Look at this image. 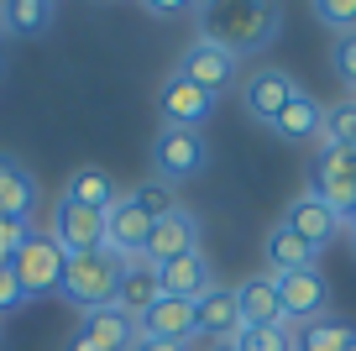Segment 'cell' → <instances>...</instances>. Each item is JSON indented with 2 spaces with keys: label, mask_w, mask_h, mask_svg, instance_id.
Returning a JSON list of instances; mask_svg holds the SVG:
<instances>
[{
  "label": "cell",
  "mask_w": 356,
  "mask_h": 351,
  "mask_svg": "<svg viewBox=\"0 0 356 351\" xmlns=\"http://www.w3.org/2000/svg\"><path fill=\"white\" fill-rule=\"evenodd\" d=\"M194 16H200L204 26V42L225 47L231 58H246V53H262L273 37H278L283 26V6H273V0H225V6H194Z\"/></svg>",
  "instance_id": "6da1fadb"
},
{
  "label": "cell",
  "mask_w": 356,
  "mask_h": 351,
  "mask_svg": "<svg viewBox=\"0 0 356 351\" xmlns=\"http://www.w3.org/2000/svg\"><path fill=\"white\" fill-rule=\"evenodd\" d=\"M121 273H126V257H115L111 247H100V252H74V257H68V267H63L58 294H63L79 315H89V309L115 304Z\"/></svg>",
  "instance_id": "7a4b0ae2"
},
{
  "label": "cell",
  "mask_w": 356,
  "mask_h": 351,
  "mask_svg": "<svg viewBox=\"0 0 356 351\" xmlns=\"http://www.w3.org/2000/svg\"><path fill=\"white\" fill-rule=\"evenodd\" d=\"M11 267H16V278H22L26 299H42V294H58L68 252L53 242V231H32V236L22 242V252L11 257Z\"/></svg>",
  "instance_id": "3957f363"
},
{
  "label": "cell",
  "mask_w": 356,
  "mask_h": 351,
  "mask_svg": "<svg viewBox=\"0 0 356 351\" xmlns=\"http://www.w3.org/2000/svg\"><path fill=\"white\" fill-rule=\"evenodd\" d=\"M204 163H210V147H204V132H194V126H163L152 136V168L163 184H184Z\"/></svg>",
  "instance_id": "277c9868"
},
{
  "label": "cell",
  "mask_w": 356,
  "mask_h": 351,
  "mask_svg": "<svg viewBox=\"0 0 356 351\" xmlns=\"http://www.w3.org/2000/svg\"><path fill=\"white\" fill-rule=\"evenodd\" d=\"M278 299H283V320H289V325H314V320L330 315V283H325L320 267L283 273L278 278Z\"/></svg>",
  "instance_id": "5b68a950"
},
{
  "label": "cell",
  "mask_w": 356,
  "mask_h": 351,
  "mask_svg": "<svg viewBox=\"0 0 356 351\" xmlns=\"http://www.w3.org/2000/svg\"><path fill=\"white\" fill-rule=\"evenodd\" d=\"M189 252H200V215H189V210H173V215L152 220V236H147L142 263L168 267V263H178V257H189Z\"/></svg>",
  "instance_id": "8992f818"
},
{
  "label": "cell",
  "mask_w": 356,
  "mask_h": 351,
  "mask_svg": "<svg viewBox=\"0 0 356 351\" xmlns=\"http://www.w3.org/2000/svg\"><path fill=\"white\" fill-rule=\"evenodd\" d=\"M210 110H215V95L200 89L194 79H184V74L163 79V89H157V116H163V126H194V132H200V121H210Z\"/></svg>",
  "instance_id": "52a82bcc"
},
{
  "label": "cell",
  "mask_w": 356,
  "mask_h": 351,
  "mask_svg": "<svg viewBox=\"0 0 356 351\" xmlns=\"http://www.w3.org/2000/svg\"><path fill=\"white\" fill-rule=\"evenodd\" d=\"M299 95V84H293L283 68H257L252 79H241V110L252 116V121H262V126H273L283 116V105Z\"/></svg>",
  "instance_id": "ba28073f"
},
{
  "label": "cell",
  "mask_w": 356,
  "mask_h": 351,
  "mask_svg": "<svg viewBox=\"0 0 356 351\" xmlns=\"http://www.w3.org/2000/svg\"><path fill=\"white\" fill-rule=\"evenodd\" d=\"M309 194L325 199V205H330L335 215L346 220V210L356 205V153H325L320 163H314Z\"/></svg>",
  "instance_id": "9c48e42d"
},
{
  "label": "cell",
  "mask_w": 356,
  "mask_h": 351,
  "mask_svg": "<svg viewBox=\"0 0 356 351\" xmlns=\"http://www.w3.org/2000/svg\"><path fill=\"white\" fill-rule=\"evenodd\" d=\"M236 68H241V58H231L225 47H215V42H204V37H194L189 47H184V58H178V74L184 79H194L200 89H225V84H236Z\"/></svg>",
  "instance_id": "30bf717a"
},
{
  "label": "cell",
  "mask_w": 356,
  "mask_h": 351,
  "mask_svg": "<svg viewBox=\"0 0 356 351\" xmlns=\"http://www.w3.org/2000/svg\"><path fill=\"white\" fill-rule=\"evenodd\" d=\"M53 242L63 247L68 257H74V252H100V247H105V215L63 199V205L53 210Z\"/></svg>",
  "instance_id": "8fae6325"
},
{
  "label": "cell",
  "mask_w": 356,
  "mask_h": 351,
  "mask_svg": "<svg viewBox=\"0 0 356 351\" xmlns=\"http://www.w3.org/2000/svg\"><path fill=\"white\" fill-rule=\"evenodd\" d=\"M283 226H289L293 236H299V242H309L314 252H320V247H330L335 236L346 231V220L335 215V210L325 205V199H314V194H299L289 210H283Z\"/></svg>",
  "instance_id": "7c38bea8"
},
{
  "label": "cell",
  "mask_w": 356,
  "mask_h": 351,
  "mask_svg": "<svg viewBox=\"0 0 356 351\" xmlns=\"http://www.w3.org/2000/svg\"><path fill=\"white\" fill-rule=\"evenodd\" d=\"M147 236H152V220L131 205V194H121L111 210H105V247H111L115 257H126V263L142 257L147 252Z\"/></svg>",
  "instance_id": "4fadbf2b"
},
{
  "label": "cell",
  "mask_w": 356,
  "mask_h": 351,
  "mask_svg": "<svg viewBox=\"0 0 356 351\" xmlns=\"http://www.w3.org/2000/svg\"><path fill=\"white\" fill-rule=\"evenodd\" d=\"M157 288H163L168 299H189V304H200V299L215 288L210 257H204V252H189V257H178V263L157 267Z\"/></svg>",
  "instance_id": "5bb4252c"
},
{
  "label": "cell",
  "mask_w": 356,
  "mask_h": 351,
  "mask_svg": "<svg viewBox=\"0 0 356 351\" xmlns=\"http://www.w3.org/2000/svg\"><path fill=\"white\" fill-rule=\"evenodd\" d=\"M236 309H241V330H262V325H289L283 320V299H278V278L257 273L236 288Z\"/></svg>",
  "instance_id": "9a60e30c"
},
{
  "label": "cell",
  "mask_w": 356,
  "mask_h": 351,
  "mask_svg": "<svg viewBox=\"0 0 356 351\" xmlns=\"http://www.w3.org/2000/svg\"><path fill=\"white\" fill-rule=\"evenodd\" d=\"M79 336L95 341L100 351H136V341H142V325H136L131 315H121L115 304H105V309H89V315H84Z\"/></svg>",
  "instance_id": "2e32d148"
},
{
  "label": "cell",
  "mask_w": 356,
  "mask_h": 351,
  "mask_svg": "<svg viewBox=\"0 0 356 351\" xmlns=\"http://www.w3.org/2000/svg\"><path fill=\"white\" fill-rule=\"evenodd\" d=\"M136 325H142V336H152V341H178V346H189V341L200 336V330H194V304H189V299H168V294L157 299V304L147 309Z\"/></svg>",
  "instance_id": "e0dca14e"
},
{
  "label": "cell",
  "mask_w": 356,
  "mask_h": 351,
  "mask_svg": "<svg viewBox=\"0 0 356 351\" xmlns=\"http://www.w3.org/2000/svg\"><path fill=\"white\" fill-rule=\"evenodd\" d=\"M273 136H283V142H293V147H304V142H320V132H325V105L314 95H293L289 105H283V116L273 126H267Z\"/></svg>",
  "instance_id": "ac0fdd59"
},
{
  "label": "cell",
  "mask_w": 356,
  "mask_h": 351,
  "mask_svg": "<svg viewBox=\"0 0 356 351\" xmlns=\"http://www.w3.org/2000/svg\"><path fill=\"white\" fill-rule=\"evenodd\" d=\"M194 330H200V336H215V341H236V336H241L236 288H220V283H215L210 294L194 304Z\"/></svg>",
  "instance_id": "d6986e66"
},
{
  "label": "cell",
  "mask_w": 356,
  "mask_h": 351,
  "mask_svg": "<svg viewBox=\"0 0 356 351\" xmlns=\"http://www.w3.org/2000/svg\"><path fill=\"white\" fill-rule=\"evenodd\" d=\"M157 299H163V288H157V267L142 263V257H131V263H126V273H121V288H115V309H121V315H131V320H142Z\"/></svg>",
  "instance_id": "ffe728a7"
},
{
  "label": "cell",
  "mask_w": 356,
  "mask_h": 351,
  "mask_svg": "<svg viewBox=\"0 0 356 351\" xmlns=\"http://www.w3.org/2000/svg\"><path fill=\"white\" fill-rule=\"evenodd\" d=\"M63 199L68 205H84V210H111L115 199V178L105 173V168H95V163H84V168H74V173H68V189H63Z\"/></svg>",
  "instance_id": "44dd1931"
},
{
  "label": "cell",
  "mask_w": 356,
  "mask_h": 351,
  "mask_svg": "<svg viewBox=\"0 0 356 351\" xmlns=\"http://www.w3.org/2000/svg\"><path fill=\"white\" fill-rule=\"evenodd\" d=\"M267 263H273V278H283V273H304V267H314L320 252H314L309 242H299V236L278 220L273 236H267Z\"/></svg>",
  "instance_id": "7402d4cb"
},
{
  "label": "cell",
  "mask_w": 356,
  "mask_h": 351,
  "mask_svg": "<svg viewBox=\"0 0 356 351\" xmlns=\"http://www.w3.org/2000/svg\"><path fill=\"white\" fill-rule=\"evenodd\" d=\"M0 210L16 215V220H26L37 210V178L22 163H11L6 153H0Z\"/></svg>",
  "instance_id": "603a6c76"
},
{
  "label": "cell",
  "mask_w": 356,
  "mask_h": 351,
  "mask_svg": "<svg viewBox=\"0 0 356 351\" xmlns=\"http://www.w3.org/2000/svg\"><path fill=\"white\" fill-rule=\"evenodd\" d=\"M351 336H356V330L346 325V320L325 315V320H314V325L299 330V351H346V346H351Z\"/></svg>",
  "instance_id": "cb8c5ba5"
},
{
  "label": "cell",
  "mask_w": 356,
  "mask_h": 351,
  "mask_svg": "<svg viewBox=\"0 0 356 351\" xmlns=\"http://www.w3.org/2000/svg\"><path fill=\"white\" fill-rule=\"evenodd\" d=\"M241 351H299V330L293 325H262V330H241L236 336Z\"/></svg>",
  "instance_id": "d4e9b609"
},
{
  "label": "cell",
  "mask_w": 356,
  "mask_h": 351,
  "mask_svg": "<svg viewBox=\"0 0 356 351\" xmlns=\"http://www.w3.org/2000/svg\"><path fill=\"white\" fill-rule=\"evenodd\" d=\"M131 205L142 210L147 220H163V215H173V210H178V194H173V184L152 178V184H136L131 189Z\"/></svg>",
  "instance_id": "484cf974"
},
{
  "label": "cell",
  "mask_w": 356,
  "mask_h": 351,
  "mask_svg": "<svg viewBox=\"0 0 356 351\" xmlns=\"http://www.w3.org/2000/svg\"><path fill=\"white\" fill-rule=\"evenodd\" d=\"M6 16H11V32L22 37H37L42 26H53V6H42V0H16V6H6Z\"/></svg>",
  "instance_id": "4316f807"
},
{
  "label": "cell",
  "mask_w": 356,
  "mask_h": 351,
  "mask_svg": "<svg viewBox=\"0 0 356 351\" xmlns=\"http://www.w3.org/2000/svg\"><path fill=\"white\" fill-rule=\"evenodd\" d=\"M314 22H325L335 37L356 32V0H314Z\"/></svg>",
  "instance_id": "83f0119b"
},
{
  "label": "cell",
  "mask_w": 356,
  "mask_h": 351,
  "mask_svg": "<svg viewBox=\"0 0 356 351\" xmlns=\"http://www.w3.org/2000/svg\"><path fill=\"white\" fill-rule=\"evenodd\" d=\"M26 236H32V231H26V220H16V215H6V210H0V263H11V257L22 252Z\"/></svg>",
  "instance_id": "f1b7e54d"
},
{
  "label": "cell",
  "mask_w": 356,
  "mask_h": 351,
  "mask_svg": "<svg viewBox=\"0 0 356 351\" xmlns=\"http://www.w3.org/2000/svg\"><path fill=\"white\" fill-rule=\"evenodd\" d=\"M22 304H26L22 278H16V267H11V263H0V315H16Z\"/></svg>",
  "instance_id": "f546056e"
},
{
  "label": "cell",
  "mask_w": 356,
  "mask_h": 351,
  "mask_svg": "<svg viewBox=\"0 0 356 351\" xmlns=\"http://www.w3.org/2000/svg\"><path fill=\"white\" fill-rule=\"evenodd\" d=\"M330 63H335V74H341L346 84L356 89V32H351V37H335V53H330Z\"/></svg>",
  "instance_id": "4dcf8cb0"
},
{
  "label": "cell",
  "mask_w": 356,
  "mask_h": 351,
  "mask_svg": "<svg viewBox=\"0 0 356 351\" xmlns=\"http://www.w3.org/2000/svg\"><path fill=\"white\" fill-rule=\"evenodd\" d=\"M136 351H189V346H178V341H152V336H142V341H136Z\"/></svg>",
  "instance_id": "1f68e13d"
},
{
  "label": "cell",
  "mask_w": 356,
  "mask_h": 351,
  "mask_svg": "<svg viewBox=\"0 0 356 351\" xmlns=\"http://www.w3.org/2000/svg\"><path fill=\"white\" fill-rule=\"evenodd\" d=\"M147 16H157V22H173V16H184V6H147Z\"/></svg>",
  "instance_id": "d6a6232c"
},
{
  "label": "cell",
  "mask_w": 356,
  "mask_h": 351,
  "mask_svg": "<svg viewBox=\"0 0 356 351\" xmlns=\"http://www.w3.org/2000/svg\"><path fill=\"white\" fill-rule=\"evenodd\" d=\"M68 351H100V346H95V341H84V336H74V341H68Z\"/></svg>",
  "instance_id": "836d02e7"
},
{
  "label": "cell",
  "mask_w": 356,
  "mask_h": 351,
  "mask_svg": "<svg viewBox=\"0 0 356 351\" xmlns=\"http://www.w3.org/2000/svg\"><path fill=\"white\" fill-rule=\"evenodd\" d=\"M215 351H241V346H236V341H215Z\"/></svg>",
  "instance_id": "e575fe53"
},
{
  "label": "cell",
  "mask_w": 356,
  "mask_h": 351,
  "mask_svg": "<svg viewBox=\"0 0 356 351\" xmlns=\"http://www.w3.org/2000/svg\"><path fill=\"white\" fill-rule=\"evenodd\" d=\"M351 226H356V205H351V210H346V231H351Z\"/></svg>",
  "instance_id": "d590c367"
},
{
  "label": "cell",
  "mask_w": 356,
  "mask_h": 351,
  "mask_svg": "<svg viewBox=\"0 0 356 351\" xmlns=\"http://www.w3.org/2000/svg\"><path fill=\"white\" fill-rule=\"evenodd\" d=\"M346 242H351V257H356V226H351V231H346Z\"/></svg>",
  "instance_id": "8d00e7d4"
},
{
  "label": "cell",
  "mask_w": 356,
  "mask_h": 351,
  "mask_svg": "<svg viewBox=\"0 0 356 351\" xmlns=\"http://www.w3.org/2000/svg\"><path fill=\"white\" fill-rule=\"evenodd\" d=\"M346 351H356V336H351V346H346Z\"/></svg>",
  "instance_id": "74e56055"
}]
</instances>
